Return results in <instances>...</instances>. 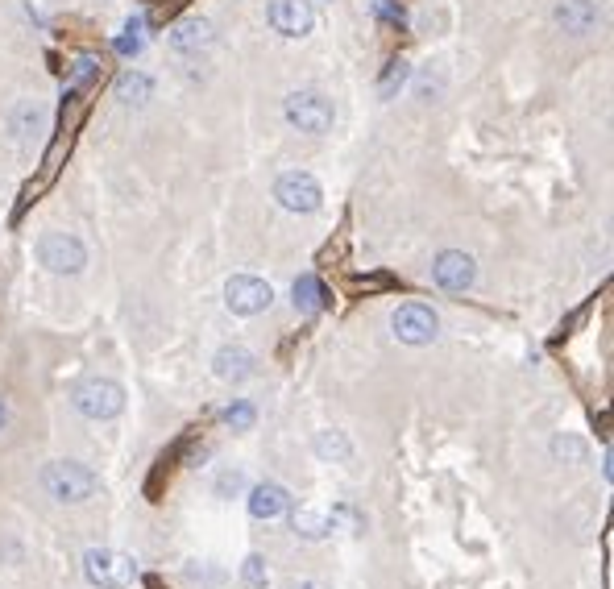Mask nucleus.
Instances as JSON below:
<instances>
[{"mask_svg": "<svg viewBox=\"0 0 614 589\" xmlns=\"http://www.w3.org/2000/svg\"><path fill=\"white\" fill-rule=\"evenodd\" d=\"M42 490L54 502H67V507H75V502H88L92 494H100V478L88 465H79V461H50L42 469Z\"/></svg>", "mask_w": 614, "mask_h": 589, "instance_id": "f257e3e1", "label": "nucleus"}, {"mask_svg": "<svg viewBox=\"0 0 614 589\" xmlns=\"http://www.w3.org/2000/svg\"><path fill=\"white\" fill-rule=\"evenodd\" d=\"M83 573H88L92 585L100 589H125L137 581V565L129 552H117V548H88L83 552Z\"/></svg>", "mask_w": 614, "mask_h": 589, "instance_id": "f03ea898", "label": "nucleus"}, {"mask_svg": "<svg viewBox=\"0 0 614 589\" xmlns=\"http://www.w3.org/2000/svg\"><path fill=\"white\" fill-rule=\"evenodd\" d=\"M283 117L299 133H328L337 112H332V100L320 96V92H291L287 104H283Z\"/></svg>", "mask_w": 614, "mask_h": 589, "instance_id": "7ed1b4c3", "label": "nucleus"}, {"mask_svg": "<svg viewBox=\"0 0 614 589\" xmlns=\"http://www.w3.org/2000/svg\"><path fill=\"white\" fill-rule=\"evenodd\" d=\"M390 332H395L403 345H432L440 336V316L428 303H403L399 312L390 316Z\"/></svg>", "mask_w": 614, "mask_h": 589, "instance_id": "20e7f679", "label": "nucleus"}, {"mask_svg": "<svg viewBox=\"0 0 614 589\" xmlns=\"http://www.w3.org/2000/svg\"><path fill=\"white\" fill-rule=\"evenodd\" d=\"M121 407H125V390L117 386V382H108V378H96V382H83L79 390H75V411L83 415V419H117L121 415Z\"/></svg>", "mask_w": 614, "mask_h": 589, "instance_id": "39448f33", "label": "nucleus"}, {"mask_svg": "<svg viewBox=\"0 0 614 589\" xmlns=\"http://www.w3.org/2000/svg\"><path fill=\"white\" fill-rule=\"evenodd\" d=\"M38 262L46 270H54V274H79L83 262H88V249H83V241L71 237V233H42Z\"/></svg>", "mask_w": 614, "mask_h": 589, "instance_id": "423d86ee", "label": "nucleus"}, {"mask_svg": "<svg viewBox=\"0 0 614 589\" xmlns=\"http://www.w3.org/2000/svg\"><path fill=\"white\" fill-rule=\"evenodd\" d=\"M270 303H274L270 283H262V278H254V274H233L225 283V307L233 316H258Z\"/></svg>", "mask_w": 614, "mask_h": 589, "instance_id": "0eeeda50", "label": "nucleus"}, {"mask_svg": "<svg viewBox=\"0 0 614 589\" xmlns=\"http://www.w3.org/2000/svg\"><path fill=\"white\" fill-rule=\"evenodd\" d=\"M320 183L307 171H287L283 179L274 183V200L283 204L287 212H316L320 208Z\"/></svg>", "mask_w": 614, "mask_h": 589, "instance_id": "6e6552de", "label": "nucleus"}, {"mask_svg": "<svg viewBox=\"0 0 614 589\" xmlns=\"http://www.w3.org/2000/svg\"><path fill=\"white\" fill-rule=\"evenodd\" d=\"M270 25L283 38H307L312 34V25H316V13L307 0H270Z\"/></svg>", "mask_w": 614, "mask_h": 589, "instance_id": "1a4fd4ad", "label": "nucleus"}, {"mask_svg": "<svg viewBox=\"0 0 614 589\" xmlns=\"http://www.w3.org/2000/svg\"><path fill=\"white\" fill-rule=\"evenodd\" d=\"M432 278L440 291H465V287H473V278H478V266H473V258L461 254V249H444L432 262Z\"/></svg>", "mask_w": 614, "mask_h": 589, "instance_id": "9d476101", "label": "nucleus"}, {"mask_svg": "<svg viewBox=\"0 0 614 589\" xmlns=\"http://www.w3.org/2000/svg\"><path fill=\"white\" fill-rule=\"evenodd\" d=\"M552 21L561 25L565 34H590V30H598L602 13H598L594 0H556V5H552Z\"/></svg>", "mask_w": 614, "mask_h": 589, "instance_id": "9b49d317", "label": "nucleus"}, {"mask_svg": "<svg viewBox=\"0 0 614 589\" xmlns=\"http://www.w3.org/2000/svg\"><path fill=\"white\" fill-rule=\"evenodd\" d=\"M212 38H216L212 25L204 17H191V21H179L171 30V50L175 54H200V50L212 46Z\"/></svg>", "mask_w": 614, "mask_h": 589, "instance_id": "f8f14e48", "label": "nucleus"}, {"mask_svg": "<svg viewBox=\"0 0 614 589\" xmlns=\"http://www.w3.org/2000/svg\"><path fill=\"white\" fill-rule=\"evenodd\" d=\"M287 507H291V498L278 482H262L249 490V515L254 519H278V515H287Z\"/></svg>", "mask_w": 614, "mask_h": 589, "instance_id": "ddd939ff", "label": "nucleus"}, {"mask_svg": "<svg viewBox=\"0 0 614 589\" xmlns=\"http://www.w3.org/2000/svg\"><path fill=\"white\" fill-rule=\"evenodd\" d=\"M212 370H216V378H225V382H245L258 366H254V353H249V349L225 345V349L216 353V366Z\"/></svg>", "mask_w": 614, "mask_h": 589, "instance_id": "4468645a", "label": "nucleus"}, {"mask_svg": "<svg viewBox=\"0 0 614 589\" xmlns=\"http://www.w3.org/2000/svg\"><path fill=\"white\" fill-rule=\"evenodd\" d=\"M9 129H13V137H17L21 146L38 142V137H42V129H46V108H42V104H34V100H25V104L13 112Z\"/></svg>", "mask_w": 614, "mask_h": 589, "instance_id": "2eb2a0df", "label": "nucleus"}, {"mask_svg": "<svg viewBox=\"0 0 614 589\" xmlns=\"http://www.w3.org/2000/svg\"><path fill=\"white\" fill-rule=\"evenodd\" d=\"M291 527H295V536H303V540H324V536H332L337 519H332L328 511H320V507H299L291 515Z\"/></svg>", "mask_w": 614, "mask_h": 589, "instance_id": "dca6fc26", "label": "nucleus"}, {"mask_svg": "<svg viewBox=\"0 0 614 589\" xmlns=\"http://www.w3.org/2000/svg\"><path fill=\"white\" fill-rule=\"evenodd\" d=\"M150 92H154V83H150L142 71H129V75H121V83H117V100H121L125 108H142V104L150 100Z\"/></svg>", "mask_w": 614, "mask_h": 589, "instance_id": "f3484780", "label": "nucleus"}, {"mask_svg": "<svg viewBox=\"0 0 614 589\" xmlns=\"http://www.w3.org/2000/svg\"><path fill=\"white\" fill-rule=\"evenodd\" d=\"M295 307H299L303 316H316L320 307H324V287H320L316 274H299L295 278Z\"/></svg>", "mask_w": 614, "mask_h": 589, "instance_id": "a211bd4d", "label": "nucleus"}, {"mask_svg": "<svg viewBox=\"0 0 614 589\" xmlns=\"http://www.w3.org/2000/svg\"><path fill=\"white\" fill-rule=\"evenodd\" d=\"M316 453H320V461H349L353 457V444H349L345 432L328 428V432L316 436Z\"/></svg>", "mask_w": 614, "mask_h": 589, "instance_id": "6ab92c4d", "label": "nucleus"}, {"mask_svg": "<svg viewBox=\"0 0 614 589\" xmlns=\"http://www.w3.org/2000/svg\"><path fill=\"white\" fill-rule=\"evenodd\" d=\"M254 419H258V411H254V403H245V399H237V403H229V407H225V424H229V428H237V432L254 428Z\"/></svg>", "mask_w": 614, "mask_h": 589, "instance_id": "aec40b11", "label": "nucleus"}, {"mask_svg": "<svg viewBox=\"0 0 614 589\" xmlns=\"http://www.w3.org/2000/svg\"><path fill=\"white\" fill-rule=\"evenodd\" d=\"M241 490H245V473H241V469H225V473L216 478V494H220V498H233V494H241Z\"/></svg>", "mask_w": 614, "mask_h": 589, "instance_id": "412c9836", "label": "nucleus"}, {"mask_svg": "<svg viewBox=\"0 0 614 589\" xmlns=\"http://www.w3.org/2000/svg\"><path fill=\"white\" fill-rule=\"evenodd\" d=\"M552 453L556 457H573V461H585V444L577 436H556L552 440Z\"/></svg>", "mask_w": 614, "mask_h": 589, "instance_id": "4be33fe9", "label": "nucleus"}, {"mask_svg": "<svg viewBox=\"0 0 614 589\" xmlns=\"http://www.w3.org/2000/svg\"><path fill=\"white\" fill-rule=\"evenodd\" d=\"M125 30H129V34L117 38V50H121V54H137V50H142V34H137V30H142V21H129Z\"/></svg>", "mask_w": 614, "mask_h": 589, "instance_id": "5701e85b", "label": "nucleus"}, {"mask_svg": "<svg viewBox=\"0 0 614 589\" xmlns=\"http://www.w3.org/2000/svg\"><path fill=\"white\" fill-rule=\"evenodd\" d=\"M403 79H407V63H390V71L382 79V96H395V88H403Z\"/></svg>", "mask_w": 614, "mask_h": 589, "instance_id": "b1692460", "label": "nucleus"}, {"mask_svg": "<svg viewBox=\"0 0 614 589\" xmlns=\"http://www.w3.org/2000/svg\"><path fill=\"white\" fill-rule=\"evenodd\" d=\"M241 577H245L249 585H262V581H266V560H262V556H245Z\"/></svg>", "mask_w": 614, "mask_h": 589, "instance_id": "393cba45", "label": "nucleus"}, {"mask_svg": "<svg viewBox=\"0 0 614 589\" xmlns=\"http://www.w3.org/2000/svg\"><path fill=\"white\" fill-rule=\"evenodd\" d=\"M374 13H378V17H386V21H395V25H403V21H407V13H403L399 0H374Z\"/></svg>", "mask_w": 614, "mask_h": 589, "instance_id": "a878e982", "label": "nucleus"}, {"mask_svg": "<svg viewBox=\"0 0 614 589\" xmlns=\"http://www.w3.org/2000/svg\"><path fill=\"white\" fill-rule=\"evenodd\" d=\"M287 589H328V585L316 577H299V581H287Z\"/></svg>", "mask_w": 614, "mask_h": 589, "instance_id": "bb28decb", "label": "nucleus"}, {"mask_svg": "<svg viewBox=\"0 0 614 589\" xmlns=\"http://www.w3.org/2000/svg\"><path fill=\"white\" fill-rule=\"evenodd\" d=\"M5 419H9V407H5V399H0V428H5Z\"/></svg>", "mask_w": 614, "mask_h": 589, "instance_id": "cd10ccee", "label": "nucleus"}]
</instances>
